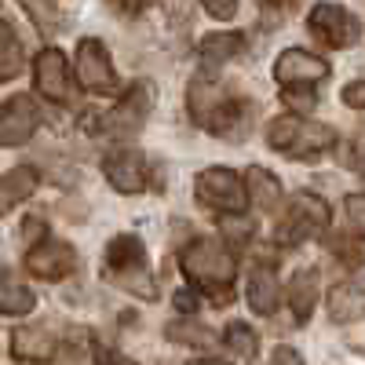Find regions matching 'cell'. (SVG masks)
<instances>
[{
	"instance_id": "6da1fadb",
	"label": "cell",
	"mask_w": 365,
	"mask_h": 365,
	"mask_svg": "<svg viewBox=\"0 0 365 365\" xmlns=\"http://www.w3.org/2000/svg\"><path fill=\"white\" fill-rule=\"evenodd\" d=\"M182 263V274L201 289L208 292V299H216L220 307L230 303V285H234V274H237V263H234V252L223 245L220 237H194L187 249L179 256Z\"/></svg>"
},
{
	"instance_id": "7a4b0ae2",
	"label": "cell",
	"mask_w": 365,
	"mask_h": 365,
	"mask_svg": "<svg viewBox=\"0 0 365 365\" xmlns=\"http://www.w3.org/2000/svg\"><path fill=\"white\" fill-rule=\"evenodd\" d=\"M267 143L285 158L314 161V158L325 154V150L336 146V132H332L329 125H322V120H303V117L282 113L267 125Z\"/></svg>"
},
{
	"instance_id": "3957f363",
	"label": "cell",
	"mask_w": 365,
	"mask_h": 365,
	"mask_svg": "<svg viewBox=\"0 0 365 365\" xmlns=\"http://www.w3.org/2000/svg\"><path fill=\"white\" fill-rule=\"evenodd\" d=\"M106 274L120 289H128L132 296H143V299L158 296V285L150 282V274H146V249H143V241L135 234H120V237L110 241Z\"/></svg>"
},
{
	"instance_id": "277c9868",
	"label": "cell",
	"mask_w": 365,
	"mask_h": 365,
	"mask_svg": "<svg viewBox=\"0 0 365 365\" xmlns=\"http://www.w3.org/2000/svg\"><path fill=\"white\" fill-rule=\"evenodd\" d=\"M329 220H332L329 205H325L318 194L299 190V194L289 201V208L282 212L274 237H278L282 245H299V241H307V237H314V234H325V230H329Z\"/></svg>"
},
{
	"instance_id": "5b68a950",
	"label": "cell",
	"mask_w": 365,
	"mask_h": 365,
	"mask_svg": "<svg viewBox=\"0 0 365 365\" xmlns=\"http://www.w3.org/2000/svg\"><path fill=\"white\" fill-rule=\"evenodd\" d=\"M194 194L205 208H216L223 216H241V212L249 208L245 179L230 168H205L194 182Z\"/></svg>"
},
{
	"instance_id": "8992f818",
	"label": "cell",
	"mask_w": 365,
	"mask_h": 365,
	"mask_svg": "<svg viewBox=\"0 0 365 365\" xmlns=\"http://www.w3.org/2000/svg\"><path fill=\"white\" fill-rule=\"evenodd\" d=\"M307 29L329 48H354L361 41V22L340 4H314L307 15Z\"/></svg>"
},
{
	"instance_id": "52a82bcc",
	"label": "cell",
	"mask_w": 365,
	"mask_h": 365,
	"mask_svg": "<svg viewBox=\"0 0 365 365\" xmlns=\"http://www.w3.org/2000/svg\"><path fill=\"white\" fill-rule=\"evenodd\" d=\"M77 77H81L84 91H96V96H117L120 91L117 70L110 63V51L96 37H84L77 44Z\"/></svg>"
},
{
	"instance_id": "ba28073f",
	"label": "cell",
	"mask_w": 365,
	"mask_h": 365,
	"mask_svg": "<svg viewBox=\"0 0 365 365\" xmlns=\"http://www.w3.org/2000/svg\"><path fill=\"white\" fill-rule=\"evenodd\" d=\"M154 84H146V81H135L128 91H125V99H120L106 117H99V120H106V125H99V128H106V132H113V135H132V132H139L143 128V120L150 117V110H154Z\"/></svg>"
},
{
	"instance_id": "9c48e42d",
	"label": "cell",
	"mask_w": 365,
	"mask_h": 365,
	"mask_svg": "<svg viewBox=\"0 0 365 365\" xmlns=\"http://www.w3.org/2000/svg\"><path fill=\"white\" fill-rule=\"evenodd\" d=\"M73 267H77V252L66 241H55V237L34 241L26 252V270L41 282H63L66 274H73Z\"/></svg>"
},
{
	"instance_id": "30bf717a",
	"label": "cell",
	"mask_w": 365,
	"mask_h": 365,
	"mask_svg": "<svg viewBox=\"0 0 365 365\" xmlns=\"http://www.w3.org/2000/svg\"><path fill=\"white\" fill-rule=\"evenodd\" d=\"M329 77V63L303 48H285L274 63V81L282 88H311Z\"/></svg>"
},
{
	"instance_id": "8fae6325",
	"label": "cell",
	"mask_w": 365,
	"mask_h": 365,
	"mask_svg": "<svg viewBox=\"0 0 365 365\" xmlns=\"http://www.w3.org/2000/svg\"><path fill=\"white\" fill-rule=\"evenodd\" d=\"M41 110L29 96H11L0 103V146H22L37 135Z\"/></svg>"
},
{
	"instance_id": "7c38bea8",
	"label": "cell",
	"mask_w": 365,
	"mask_h": 365,
	"mask_svg": "<svg viewBox=\"0 0 365 365\" xmlns=\"http://www.w3.org/2000/svg\"><path fill=\"white\" fill-rule=\"evenodd\" d=\"M103 175L117 194H139L146 190V158L132 146H117L103 158Z\"/></svg>"
},
{
	"instance_id": "4fadbf2b",
	"label": "cell",
	"mask_w": 365,
	"mask_h": 365,
	"mask_svg": "<svg viewBox=\"0 0 365 365\" xmlns=\"http://www.w3.org/2000/svg\"><path fill=\"white\" fill-rule=\"evenodd\" d=\"M34 88L51 103L70 99V70H66V55L58 48H44L34 58Z\"/></svg>"
},
{
	"instance_id": "5bb4252c",
	"label": "cell",
	"mask_w": 365,
	"mask_h": 365,
	"mask_svg": "<svg viewBox=\"0 0 365 365\" xmlns=\"http://www.w3.org/2000/svg\"><path fill=\"white\" fill-rule=\"evenodd\" d=\"M55 347H58L55 332L44 325H19L11 332V351L26 361H48L55 354Z\"/></svg>"
},
{
	"instance_id": "9a60e30c",
	"label": "cell",
	"mask_w": 365,
	"mask_h": 365,
	"mask_svg": "<svg viewBox=\"0 0 365 365\" xmlns=\"http://www.w3.org/2000/svg\"><path fill=\"white\" fill-rule=\"evenodd\" d=\"M329 318L336 325H351L365 318V282H344L329 292Z\"/></svg>"
},
{
	"instance_id": "2e32d148",
	"label": "cell",
	"mask_w": 365,
	"mask_h": 365,
	"mask_svg": "<svg viewBox=\"0 0 365 365\" xmlns=\"http://www.w3.org/2000/svg\"><path fill=\"white\" fill-rule=\"evenodd\" d=\"M289 307H292V318L303 325L311 322L314 307H318V270L314 267H303L292 274L289 282Z\"/></svg>"
},
{
	"instance_id": "e0dca14e",
	"label": "cell",
	"mask_w": 365,
	"mask_h": 365,
	"mask_svg": "<svg viewBox=\"0 0 365 365\" xmlns=\"http://www.w3.org/2000/svg\"><path fill=\"white\" fill-rule=\"evenodd\" d=\"M245 296H249V307H252L256 314H274V311H278L282 285H278V278H274L270 267H256V270L249 274Z\"/></svg>"
},
{
	"instance_id": "ac0fdd59",
	"label": "cell",
	"mask_w": 365,
	"mask_h": 365,
	"mask_svg": "<svg viewBox=\"0 0 365 365\" xmlns=\"http://www.w3.org/2000/svg\"><path fill=\"white\" fill-rule=\"evenodd\" d=\"M37 182H41L37 172L26 168V165L11 168L8 175H0V216H8V212H11L19 201L34 197V194H37Z\"/></svg>"
},
{
	"instance_id": "d6986e66",
	"label": "cell",
	"mask_w": 365,
	"mask_h": 365,
	"mask_svg": "<svg viewBox=\"0 0 365 365\" xmlns=\"http://www.w3.org/2000/svg\"><path fill=\"white\" fill-rule=\"evenodd\" d=\"M245 194H249V201L256 208L274 212V208L282 205V179L274 175V172H267V168H259V165H252L245 172Z\"/></svg>"
},
{
	"instance_id": "ffe728a7",
	"label": "cell",
	"mask_w": 365,
	"mask_h": 365,
	"mask_svg": "<svg viewBox=\"0 0 365 365\" xmlns=\"http://www.w3.org/2000/svg\"><path fill=\"white\" fill-rule=\"evenodd\" d=\"M241 51H245V37H241V34H208L197 44V55H201L205 66H223V63H230V58L241 55Z\"/></svg>"
},
{
	"instance_id": "44dd1931",
	"label": "cell",
	"mask_w": 365,
	"mask_h": 365,
	"mask_svg": "<svg viewBox=\"0 0 365 365\" xmlns=\"http://www.w3.org/2000/svg\"><path fill=\"white\" fill-rule=\"evenodd\" d=\"M34 307H37V296L11 274H0V314L19 318V314H29Z\"/></svg>"
},
{
	"instance_id": "7402d4cb",
	"label": "cell",
	"mask_w": 365,
	"mask_h": 365,
	"mask_svg": "<svg viewBox=\"0 0 365 365\" xmlns=\"http://www.w3.org/2000/svg\"><path fill=\"white\" fill-rule=\"evenodd\" d=\"M220 91L212 88L205 77H197V81H190V91H187V110H190V117L197 120V125L205 128V120H208V113L220 106Z\"/></svg>"
},
{
	"instance_id": "603a6c76",
	"label": "cell",
	"mask_w": 365,
	"mask_h": 365,
	"mask_svg": "<svg viewBox=\"0 0 365 365\" xmlns=\"http://www.w3.org/2000/svg\"><path fill=\"white\" fill-rule=\"evenodd\" d=\"M22 73V44L8 22H0V81H11Z\"/></svg>"
},
{
	"instance_id": "cb8c5ba5",
	"label": "cell",
	"mask_w": 365,
	"mask_h": 365,
	"mask_svg": "<svg viewBox=\"0 0 365 365\" xmlns=\"http://www.w3.org/2000/svg\"><path fill=\"white\" fill-rule=\"evenodd\" d=\"M168 340L187 344V347H197V351H208L212 344H216V336H212L205 325H197V322H172V325H168Z\"/></svg>"
},
{
	"instance_id": "d4e9b609",
	"label": "cell",
	"mask_w": 365,
	"mask_h": 365,
	"mask_svg": "<svg viewBox=\"0 0 365 365\" xmlns=\"http://www.w3.org/2000/svg\"><path fill=\"white\" fill-rule=\"evenodd\" d=\"M223 344H227L234 354H241V358H252V354L259 351V336L252 332V325H245V322H230L227 332H223Z\"/></svg>"
},
{
	"instance_id": "484cf974",
	"label": "cell",
	"mask_w": 365,
	"mask_h": 365,
	"mask_svg": "<svg viewBox=\"0 0 365 365\" xmlns=\"http://www.w3.org/2000/svg\"><path fill=\"white\" fill-rule=\"evenodd\" d=\"M329 252L336 256L344 267H351V270L361 267V249H358V241L347 237V234H332V237H329Z\"/></svg>"
},
{
	"instance_id": "4316f807",
	"label": "cell",
	"mask_w": 365,
	"mask_h": 365,
	"mask_svg": "<svg viewBox=\"0 0 365 365\" xmlns=\"http://www.w3.org/2000/svg\"><path fill=\"white\" fill-rule=\"evenodd\" d=\"M22 4H26L29 19H34V22L44 29V34H51V29L58 26V11H55V8H48L44 0H22Z\"/></svg>"
},
{
	"instance_id": "83f0119b",
	"label": "cell",
	"mask_w": 365,
	"mask_h": 365,
	"mask_svg": "<svg viewBox=\"0 0 365 365\" xmlns=\"http://www.w3.org/2000/svg\"><path fill=\"white\" fill-rule=\"evenodd\" d=\"M344 208H347V220H351V227L365 237V194H351V197L344 201Z\"/></svg>"
},
{
	"instance_id": "f1b7e54d",
	"label": "cell",
	"mask_w": 365,
	"mask_h": 365,
	"mask_svg": "<svg viewBox=\"0 0 365 365\" xmlns=\"http://www.w3.org/2000/svg\"><path fill=\"white\" fill-rule=\"evenodd\" d=\"M201 4L212 19H220V22L234 19V11H237V0H201Z\"/></svg>"
},
{
	"instance_id": "f546056e",
	"label": "cell",
	"mask_w": 365,
	"mask_h": 365,
	"mask_svg": "<svg viewBox=\"0 0 365 365\" xmlns=\"http://www.w3.org/2000/svg\"><path fill=\"white\" fill-rule=\"evenodd\" d=\"M344 103H347L351 110H365V81H351V84L344 88Z\"/></svg>"
},
{
	"instance_id": "4dcf8cb0",
	"label": "cell",
	"mask_w": 365,
	"mask_h": 365,
	"mask_svg": "<svg viewBox=\"0 0 365 365\" xmlns=\"http://www.w3.org/2000/svg\"><path fill=\"white\" fill-rule=\"evenodd\" d=\"M270 365H303V358H299V351H292V347H278L270 354Z\"/></svg>"
},
{
	"instance_id": "1f68e13d",
	"label": "cell",
	"mask_w": 365,
	"mask_h": 365,
	"mask_svg": "<svg viewBox=\"0 0 365 365\" xmlns=\"http://www.w3.org/2000/svg\"><path fill=\"white\" fill-rule=\"evenodd\" d=\"M22 234H26V241H29V245H34V241H41V237H44V223H41V220H26Z\"/></svg>"
},
{
	"instance_id": "d6a6232c",
	"label": "cell",
	"mask_w": 365,
	"mask_h": 365,
	"mask_svg": "<svg viewBox=\"0 0 365 365\" xmlns=\"http://www.w3.org/2000/svg\"><path fill=\"white\" fill-rule=\"evenodd\" d=\"M175 307H179V311H194V307H197L194 292H179V296H175Z\"/></svg>"
},
{
	"instance_id": "836d02e7",
	"label": "cell",
	"mask_w": 365,
	"mask_h": 365,
	"mask_svg": "<svg viewBox=\"0 0 365 365\" xmlns=\"http://www.w3.org/2000/svg\"><path fill=\"white\" fill-rule=\"evenodd\" d=\"M120 4H125L128 11H143V8L150 4V0H120Z\"/></svg>"
},
{
	"instance_id": "e575fe53",
	"label": "cell",
	"mask_w": 365,
	"mask_h": 365,
	"mask_svg": "<svg viewBox=\"0 0 365 365\" xmlns=\"http://www.w3.org/2000/svg\"><path fill=\"white\" fill-rule=\"evenodd\" d=\"M263 8H289V0H259Z\"/></svg>"
},
{
	"instance_id": "d590c367",
	"label": "cell",
	"mask_w": 365,
	"mask_h": 365,
	"mask_svg": "<svg viewBox=\"0 0 365 365\" xmlns=\"http://www.w3.org/2000/svg\"><path fill=\"white\" fill-rule=\"evenodd\" d=\"M190 365H227V361H216V358H194Z\"/></svg>"
},
{
	"instance_id": "8d00e7d4",
	"label": "cell",
	"mask_w": 365,
	"mask_h": 365,
	"mask_svg": "<svg viewBox=\"0 0 365 365\" xmlns=\"http://www.w3.org/2000/svg\"><path fill=\"white\" fill-rule=\"evenodd\" d=\"M361 168H365V150H361Z\"/></svg>"
}]
</instances>
